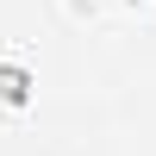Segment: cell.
I'll list each match as a JSON object with an SVG mask.
<instances>
[{"instance_id": "obj_1", "label": "cell", "mask_w": 156, "mask_h": 156, "mask_svg": "<svg viewBox=\"0 0 156 156\" xmlns=\"http://www.w3.org/2000/svg\"><path fill=\"white\" fill-rule=\"evenodd\" d=\"M0 94L19 106V100H25V75H19V69H0Z\"/></svg>"}]
</instances>
